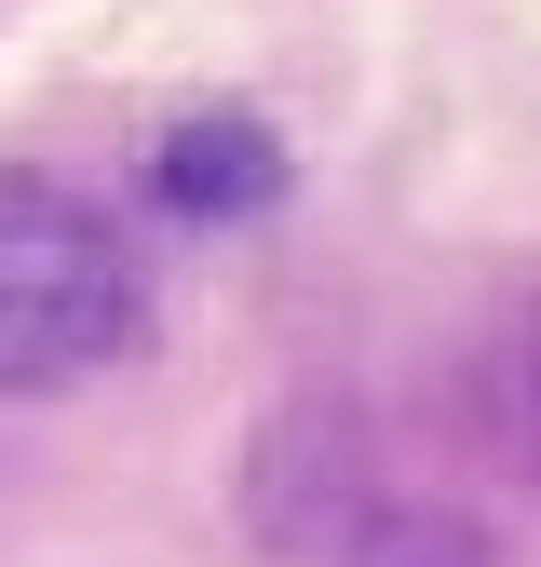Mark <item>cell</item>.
<instances>
[{
	"label": "cell",
	"mask_w": 541,
	"mask_h": 567,
	"mask_svg": "<svg viewBox=\"0 0 541 567\" xmlns=\"http://www.w3.org/2000/svg\"><path fill=\"white\" fill-rule=\"evenodd\" d=\"M150 338V270L68 176H0V392H68Z\"/></svg>",
	"instance_id": "6da1fadb"
},
{
	"label": "cell",
	"mask_w": 541,
	"mask_h": 567,
	"mask_svg": "<svg viewBox=\"0 0 541 567\" xmlns=\"http://www.w3.org/2000/svg\"><path fill=\"white\" fill-rule=\"evenodd\" d=\"M285 135H270L257 109H190V122H163L150 135V189L176 203V217H203V230H231V217H270L285 203Z\"/></svg>",
	"instance_id": "7a4b0ae2"
},
{
	"label": "cell",
	"mask_w": 541,
	"mask_h": 567,
	"mask_svg": "<svg viewBox=\"0 0 541 567\" xmlns=\"http://www.w3.org/2000/svg\"><path fill=\"white\" fill-rule=\"evenodd\" d=\"M473 419H488V446L541 486V284H514L488 351H473Z\"/></svg>",
	"instance_id": "3957f363"
},
{
	"label": "cell",
	"mask_w": 541,
	"mask_h": 567,
	"mask_svg": "<svg viewBox=\"0 0 541 567\" xmlns=\"http://www.w3.org/2000/svg\"><path fill=\"white\" fill-rule=\"evenodd\" d=\"M338 567H501L488 527H473L460 501H379L353 540H338Z\"/></svg>",
	"instance_id": "277c9868"
}]
</instances>
